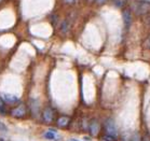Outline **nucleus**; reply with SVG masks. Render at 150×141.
I'll list each match as a JSON object with an SVG mask.
<instances>
[{"instance_id":"f257e3e1","label":"nucleus","mask_w":150,"mask_h":141,"mask_svg":"<svg viewBox=\"0 0 150 141\" xmlns=\"http://www.w3.org/2000/svg\"><path fill=\"white\" fill-rule=\"evenodd\" d=\"M131 12L138 16H143L150 13V1L148 0H136L131 6Z\"/></svg>"},{"instance_id":"f03ea898","label":"nucleus","mask_w":150,"mask_h":141,"mask_svg":"<svg viewBox=\"0 0 150 141\" xmlns=\"http://www.w3.org/2000/svg\"><path fill=\"white\" fill-rule=\"evenodd\" d=\"M104 129H105V134L107 135H110L115 138H118V136H119V129L117 127L115 121L110 117L104 122Z\"/></svg>"},{"instance_id":"7ed1b4c3","label":"nucleus","mask_w":150,"mask_h":141,"mask_svg":"<svg viewBox=\"0 0 150 141\" xmlns=\"http://www.w3.org/2000/svg\"><path fill=\"white\" fill-rule=\"evenodd\" d=\"M26 113H27V108H26V106H25L24 103H21L17 107L13 108L11 110V115L13 117H17V119L24 117L26 115Z\"/></svg>"},{"instance_id":"20e7f679","label":"nucleus","mask_w":150,"mask_h":141,"mask_svg":"<svg viewBox=\"0 0 150 141\" xmlns=\"http://www.w3.org/2000/svg\"><path fill=\"white\" fill-rule=\"evenodd\" d=\"M54 119H55L54 110L51 107L45 108L43 111H42V120H43V122L47 123V124H50V123H52L54 121Z\"/></svg>"},{"instance_id":"39448f33","label":"nucleus","mask_w":150,"mask_h":141,"mask_svg":"<svg viewBox=\"0 0 150 141\" xmlns=\"http://www.w3.org/2000/svg\"><path fill=\"white\" fill-rule=\"evenodd\" d=\"M89 131L91 136L93 137H97L100 133V124L98 123V121L97 120H92L90 122V125H89Z\"/></svg>"},{"instance_id":"423d86ee","label":"nucleus","mask_w":150,"mask_h":141,"mask_svg":"<svg viewBox=\"0 0 150 141\" xmlns=\"http://www.w3.org/2000/svg\"><path fill=\"white\" fill-rule=\"evenodd\" d=\"M70 117L67 116V115H61V116L58 117L57 120H56V125H57L59 128H66L70 124Z\"/></svg>"},{"instance_id":"0eeeda50","label":"nucleus","mask_w":150,"mask_h":141,"mask_svg":"<svg viewBox=\"0 0 150 141\" xmlns=\"http://www.w3.org/2000/svg\"><path fill=\"white\" fill-rule=\"evenodd\" d=\"M122 17L125 27H130L131 24H132V12H131L130 9H124L122 11Z\"/></svg>"},{"instance_id":"6e6552de","label":"nucleus","mask_w":150,"mask_h":141,"mask_svg":"<svg viewBox=\"0 0 150 141\" xmlns=\"http://www.w3.org/2000/svg\"><path fill=\"white\" fill-rule=\"evenodd\" d=\"M4 102L9 103V105H15L16 102H18V98L15 95L12 94H4Z\"/></svg>"},{"instance_id":"1a4fd4ad","label":"nucleus","mask_w":150,"mask_h":141,"mask_svg":"<svg viewBox=\"0 0 150 141\" xmlns=\"http://www.w3.org/2000/svg\"><path fill=\"white\" fill-rule=\"evenodd\" d=\"M31 111L35 116H37L39 113V106H38L37 100H31Z\"/></svg>"},{"instance_id":"9d476101","label":"nucleus","mask_w":150,"mask_h":141,"mask_svg":"<svg viewBox=\"0 0 150 141\" xmlns=\"http://www.w3.org/2000/svg\"><path fill=\"white\" fill-rule=\"evenodd\" d=\"M112 4L117 8H123L126 4V0H112Z\"/></svg>"},{"instance_id":"9b49d317","label":"nucleus","mask_w":150,"mask_h":141,"mask_svg":"<svg viewBox=\"0 0 150 141\" xmlns=\"http://www.w3.org/2000/svg\"><path fill=\"white\" fill-rule=\"evenodd\" d=\"M45 138H47L48 140H54L55 138H56V134L51 130H48L45 133Z\"/></svg>"},{"instance_id":"f8f14e48","label":"nucleus","mask_w":150,"mask_h":141,"mask_svg":"<svg viewBox=\"0 0 150 141\" xmlns=\"http://www.w3.org/2000/svg\"><path fill=\"white\" fill-rule=\"evenodd\" d=\"M103 141H117V138L112 137V136H110V135H103V137H102Z\"/></svg>"},{"instance_id":"ddd939ff","label":"nucleus","mask_w":150,"mask_h":141,"mask_svg":"<svg viewBox=\"0 0 150 141\" xmlns=\"http://www.w3.org/2000/svg\"><path fill=\"white\" fill-rule=\"evenodd\" d=\"M143 46L147 50H150V36H148L143 43Z\"/></svg>"},{"instance_id":"4468645a","label":"nucleus","mask_w":150,"mask_h":141,"mask_svg":"<svg viewBox=\"0 0 150 141\" xmlns=\"http://www.w3.org/2000/svg\"><path fill=\"white\" fill-rule=\"evenodd\" d=\"M89 125H90V123L88 124V120H86V119H83V120H82V123H81L82 129H86V130H89Z\"/></svg>"},{"instance_id":"2eb2a0df","label":"nucleus","mask_w":150,"mask_h":141,"mask_svg":"<svg viewBox=\"0 0 150 141\" xmlns=\"http://www.w3.org/2000/svg\"><path fill=\"white\" fill-rule=\"evenodd\" d=\"M131 141H142V136H140L138 133H135L133 135V137L131 139Z\"/></svg>"},{"instance_id":"dca6fc26","label":"nucleus","mask_w":150,"mask_h":141,"mask_svg":"<svg viewBox=\"0 0 150 141\" xmlns=\"http://www.w3.org/2000/svg\"><path fill=\"white\" fill-rule=\"evenodd\" d=\"M67 23H68V22H66V21L63 22V24H62V29H63V31H68L69 27Z\"/></svg>"},{"instance_id":"f3484780","label":"nucleus","mask_w":150,"mask_h":141,"mask_svg":"<svg viewBox=\"0 0 150 141\" xmlns=\"http://www.w3.org/2000/svg\"><path fill=\"white\" fill-rule=\"evenodd\" d=\"M142 141H150V135L145 133V134L142 136Z\"/></svg>"},{"instance_id":"a211bd4d","label":"nucleus","mask_w":150,"mask_h":141,"mask_svg":"<svg viewBox=\"0 0 150 141\" xmlns=\"http://www.w3.org/2000/svg\"><path fill=\"white\" fill-rule=\"evenodd\" d=\"M0 131H8L7 125H4V123L0 122Z\"/></svg>"},{"instance_id":"6ab92c4d","label":"nucleus","mask_w":150,"mask_h":141,"mask_svg":"<svg viewBox=\"0 0 150 141\" xmlns=\"http://www.w3.org/2000/svg\"><path fill=\"white\" fill-rule=\"evenodd\" d=\"M7 111H6V108H0V114L1 115H6Z\"/></svg>"},{"instance_id":"aec40b11","label":"nucleus","mask_w":150,"mask_h":141,"mask_svg":"<svg viewBox=\"0 0 150 141\" xmlns=\"http://www.w3.org/2000/svg\"><path fill=\"white\" fill-rule=\"evenodd\" d=\"M0 108H4V101L1 97H0Z\"/></svg>"},{"instance_id":"412c9836","label":"nucleus","mask_w":150,"mask_h":141,"mask_svg":"<svg viewBox=\"0 0 150 141\" xmlns=\"http://www.w3.org/2000/svg\"><path fill=\"white\" fill-rule=\"evenodd\" d=\"M107 1V0H96V4H104Z\"/></svg>"},{"instance_id":"4be33fe9","label":"nucleus","mask_w":150,"mask_h":141,"mask_svg":"<svg viewBox=\"0 0 150 141\" xmlns=\"http://www.w3.org/2000/svg\"><path fill=\"white\" fill-rule=\"evenodd\" d=\"M76 0H64V2L65 4H72V2H75Z\"/></svg>"},{"instance_id":"5701e85b","label":"nucleus","mask_w":150,"mask_h":141,"mask_svg":"<svg viewBox=\"0 0 150 141\" xmlns=\"http://www.w3.org/2000/svg\"><path fill=\"white\" fill-rule=\"evenodd\" d=\"M89 2H96V0H88Z\"/></svg>"},{"instance_id":"b1692460","label":"nucleus","mask_w":150,"mask_h":141,"mask_svg":"<svg viewBox=\"0 0 150 141\" xmlns=\"http://www.w3.org/2000/svg\"><path fill=\"white\" fill-rule=\"evenodd\" d=\"M69 141H79V140H76V139H70Z\"/></svg>"},{"instance_id":"393cba45","label":"nucleus","mask_w":150,"mask_h":141,"mask_svg":"<svg viewBox=\"0 0 150 141\" xmlns=\"http://www.w3.org/2000/svg\"><path fill=\"white\" fill-rule=\"evenodd\" d=\"M0 141H6V140H4V139H1V138H0Z\"/></svg>"}]
</instances>
